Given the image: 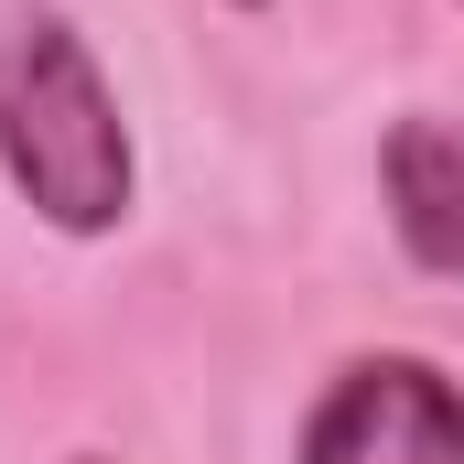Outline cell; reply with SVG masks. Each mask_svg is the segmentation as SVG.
I'll use <instances>...</instances> for the list:
<instances>
[{
    "label": "cell",
    "instance_id": "cell-1",
    "mask_svg": "<svg viewBox=\"0 0 464 464\" xmlns=\"http://www.w3.org/2000/svg\"><path fill=\"white\" fill-rule=\"evenodd\" d=\"M0 173L65 237H109L130 217V119L65 11H22L0 33Z\"/></svg>",
    "mask_w": 464,
    "mask_h": 464
},
{
    "label": "cell",
    "instance_id": "cell-2",
    "mask_svg": "<svg viewBox=\"0 0 464 464\" xmlns=\"http://www.w3.org/2000/svg\"><path fill=\"white\" fill-rule=\"evenodd\" d=\"M303 464H464V389L432 356H346L303 421Z\"/></svg>",
    "mask_w": 464,
    "mask_h": 464
},
{
    "label": "cell",
    "instance_id": "cell-3",
    "mask_svg": "<svg viewBox=\"0 0 464 464\" xmlns=\"http://www.w3.org/2000/svg\"><path fill=\"white\" fill-rule=\"evenodd\" d=\"M378 184H389V227L411 248V270L464 281V130L454 119H400L378 140Z\"/></svg>",
    "mask_w": 464,
    "mask_h": 464
},
{
    "label": "cell",
    "instance_id": "cell-4",
    "mask_svg": "<svg viewBox=\"0 0 464 464\" xmlns=\"http://www.w3.org/2000/svg\"><path fill=\"white\" fill-rule=\"evenodd\" d=\"M76 464H98V454H76Z\"/></svg>",
    "mask_w": 464,
    "mask_h": 464
}]
</instances>
